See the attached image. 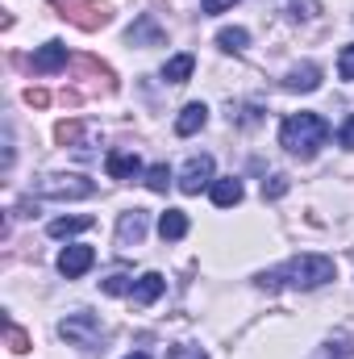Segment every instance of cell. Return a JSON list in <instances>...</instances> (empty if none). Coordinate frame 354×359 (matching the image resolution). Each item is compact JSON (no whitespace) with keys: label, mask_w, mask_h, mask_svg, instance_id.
<instances>
[{"label":"cell","mask_w":354,"mask_h":359,"mask_svg":"<svg viewBox=\"0 0 354 359\" xmlns=\"http://www.w3.org/2000/svg\"><path fill=\"white\" fill-rule=\"evenodd\" d=\"M100 292H104V297H125V292H134V280H129L125 271H108V276L100 280Z\"/></svg>","instance_id":"ffe728a7"},{"label":"cell","mask_w":354,"mask_h":359,"mask_svg":"<svg viewBox=\"0 0 354 359\" xmlns=\"http://www.w3.org/2000/svg\"><path fill=\"white\" fill-rule=\"evenodd\" d=\"M217 46H221L225 55H242V50L250 46V29H242V25H225V29L217 34Z\"/></svg>","instance_id":"2e32d148"},{"label":"cell","mask_w":354,"mask_h":359,"mask_svg":"<svg viewBox=\"0 0 354 359\" xmlns=\"http://www.w3.org/2000/svg\"><path fill=\"white\" fill-rule=\"evenodd\" d=\"M129 42H134V46H142V42H146V46H163V29L155 25V17H142V21L129 29Z\"/></svg>","instance_id":"ac0fdd59"},{"label":"cell","mask_w":354,"mask_h":359,"mask_svg":"<svg viewBox=\"0 0 354 359\" xmlns=\"http://www.w3.org/2000/svg\"><path fill=\"white\" fill-rule=\"evenodd\" d=\"M159 234H163L167 243H179V238L187 234V213H183V209H167V213L159 217Z\"/></svg>","instance_id":"e0dca14e"},{"label":"cell","mask_w":354,"mask_h":359,"mask_svg":"<svg viewBox=\"0 0 354 359\" xmlns=\"http://www.w3.org/2000/svg\"><path fill=\"white\" fill-rule=\"evenodd\" d=\"M171 359H208V355H204L196 343H176V347H171Z\"/></svg>","instance_id":"d4e9b609"},{"label":"cell","mask_w":354,"mask_h":359,"mask_svg":"<svg viewBox=\"0 0 354 359\" xmlns=\"http://www.w3.org/2000/svg\"><path fill=\"white\" fill-rule=\"evenodd\" d=\"M283 88H288V92H313V88H321V67H317V63H296V67L283 76Z\"/></svg>","instance_id":"9c48e42d"},{"label":"cell","mask_w":354,"mask_h":359,"mask_svg":"<svg viewBox=\"0 0 354 359\" xmlns=\"http://www.w3.org/2000/svg\"><path fill=\"white\" fill-rule=\"evenodd\" d=\"M338 142H342L346 151H354V113L342 121V130H338Z\"/></svg>","instance_id":"484cf974"},{"label":"cell","mask_w":354,"mask_h":359,"mask_svg":"<svg viewBox=\"0 0 354 359\" xmlns=\"http://www.w3.org/2000/svg\"><path fill=\"white\" fill-rule=\"evenodd\" d=\"M338 276V264L330 255H292L288 264L259 276L263 288H321Z\"/></svg>","instance_id":"6da1fadb"},{"label":"cell","mask_w":354,"mask_h":359,"mask_svg":"<svg viewBox=\"0 0 354 359\" xmlns=\"http://www.w3.org/2000/svg\"><path fill=\"white\" fill-rule=\"evenodd\" d=\"M313 13H317L313 0H288V17H292V21H304V17H313Z\"/></svg>","instance_id":"603a6c76"},{"label":"cell","mask_w":354,"mask_h":359,"mask_svg":"<svg viewBox=\"0 0 354 359\" xmlns=\"http://www.w3.org/2000/svg\"><path fill=\"white\" fill-rule=\"evenodd\" d=\"M46 230H50V238H71V234L92 230V217H55Z\"/></svg>","instance_id":"d6986e66"},{"label":"cell","mask_w":354,"mask_h":359,"mask_svg":"<svg viewBox=\"0 0 354 359\" xmlns=\"http://www.w3.org/2000/svg\"><path fill=\"white\" fill-rule=\"evenodd\" d=\"M163 292H167V280H163L159 271H146V276L134 280V292H129V297H134V305H155Z\"/></svg>","instance_id":"ba28073f"},{"label":"cell","mask_w":354,"mask_h":359,"mask_svg":"<svg viewBox=\"0 0 354 359\" xmlns=\"http://www.w3.org/2000/svg\"><path fill=\"white\" fill-rule=\"evenodd\" d=\"M38 196H50V201H84L96 192V184L88 176H42L34 184Z\"/></svg>","instance_id":"277c9868"},{"label":"cell","mask_w":354,"mask_h":359,"mask_svg":"<svg viewBox=\"0 0 354 359\" xmlns=\"http://www.w3.org/2000/svg\"><path fill=\"white\" fill-rule=\"evenodd\" d=\"M125 359H150V355L146 351H134V355H125Z\"/></svg>","instance_id":"f1b7e54d"},{"label":"cell","mask_w":354,"mask_h":359,"mask_svg":"<svg viewBox=\"0 0 354 359\" xmlns=\"http://www.w3.org/2000/svg\"><path fill=\"white\" fill-rule=\"evenodd\" d=\"M338 76H342L346 84H354V42L342 46V55H338Z\"/></svg>","instance_id":"7402d4cb"},{"label":"cell","mask_w":354,"mask_h":359,"mask_svg":"<svg viewBox=\"0 0 354 359\" xmlns=\"http://www.w3.org/2000/svg\"><path fill=\"white\" fill-rule=\"evenodd\" d=\"M309 359H354V343H351V334H330L317 351Z\"/></svg>","instance_id":"5bb4252c"},{"label":"cell","mask_w":354,"mask_h":359,"mask_svg":"<svg viewBox=\"0 0 354 359\" xmlns=\"http://www.w3.org/2000/svg\"><path fill=\"white\" fill-rule=\"evenodd\" d=\"M192 72H196V59H192L187 50L163 63V80H167V84H187V80H192Z\"/></svg>","instance_id":"9a60e30c"},{"label":"cell","mask_w":354,"mask_h":359,"mask_svg":"<svg viewBox=\"0 0 354 359\" xmlns=\"http://www.w3.org/2000/svg\"><path fill=\"white\" fill-rule=\"evenodd\" d=\"M200 188H213V155H192L179 172V192L196 196Z\"/></svg>","instance_id":"5b68a950"},{"label":"cell","mask_w":354,"mask_h":359,"mask_svg":"<svg viewBox=\"0 0 354 359\" xmlns=\"http://www.w3.org/2000/svg\"><path fill=\"white\" fill-rule=\"evenodd\" d=\"M330 138V126L321 113H292L283 126H279V147L296 159H313Z\"/></svg>","instance_id":"7a4b0ae2"},{"label":"cell","mask_w":354,"mask_h":359,"mask_svg":"<svg viewBox=\"0 0 354 359\" xmlns=\"http://www.w3.org/2000/svg\"><path fill=\"white\" fill-rule=\"evenodd\" d=\"M4 330H8V347H13V351L21 355V351H25V334H21L17 326H4Z\"/></svg>","instance_id":"4316f807"},{"label":"cell","mask_w":354,"mask_h":359,"mask_svg":"<svg viewBox=\"0 0 354 359\" xmlns=\"http://www.w3.org/2000/svg\"><path fill=\"white\" fill-rule=\"evenodd\" d=\"M229 4H238V0H200V8H204L208 17H213V13H225Z\"/></svg>","instance_id":"83f0119b"},{"label":"cell","mask_w":354,"mask_h":359,"mask_svg":"<svg viewBox=\"0 0 354 359\" xmlns=\"http://www.w3.org/2000/svg\"><path fill=\"white\" fill-rule=\"evenodd\" d=\"M204 121H208V104H200V100H192V104H183L176 117V134L179 138H192L196 130H204Z\"/></svg>","instance_id":"30bf717a"},{"label":"cell","mask_w":354,"mask_h":359,"mask_svg":"<svg viewBox=\"0 0 354 359\" xmlns=\"http://www.w3.org/2000/svg\"><path fill=\"white\" fill-rule=\"evenodd\" d=\"M63 67H67V46H63V42H46V46L34 55V72H42V76L63 72Z\"/></svg>","instance_id":"7c38bea8"},{"label":"cell","mask_w":354,"mask_h":359,"mask_svg":"<svg viewBox=\"0 0 354 359\" xmlns=\"http://www.w3.org/2000/svg\"><path fill=\"white\" fill-rule=\"evenodd\" d=\"M146 188H150V192H167V188H171V168H167V163H155V168L146 172Z\"/></svg>","instance_id":"44dd1931"},{"label":"cell","mask_w":354,"mask_h":359,"mask_svg":"<svg viewBox=\"0 0 354 359\" xmlns=\"http://www.w3.org/2000/svg\"><path fill=\"white\" fill-rule=\"evenodd\" d=\"M104 172H108L113 180H134L138 172H142V159H138L134 151H108Z\"/></svg>","instance_id":"8fae6325"},{"label":"cell","mask_w":354,"mask_h":359,"mask_svg":"<svg viewBox=\"0 0 354 359\" xmlns=\"http://www.w3.org/2000/svg\"><path fill=\"white\" fill-rule=\"evenodd\" d=\"M142 238H146V209L121 213V222H117V243H121V247H138Z\"/></svg>","instance_id":"52a82bcc"},{"label":"cell","mask_w":354,"mask_h":359,"mask_svg":"<svg viewBox=\"0 0 354 359\" xmlns=\"http://www.w3.org/2000/svg\"><path fill=\"white\" fill-rule=\"evenodd\" d=\"M283 192H288V176L263 180V196H267V201H275V196H283Z\"/></svg>","instance_id":"cb8c5ba5"},{"label":"cell","mask_w":354,"mask_h":359,"mask_svg":"<svg viewBox=\"0 0 354 359\" xmlns=\"http://www.w3.org/2000/svg\"><path fill=\"white\" fill-rule=\"evenodd\" d=\"M208 196H213V205L217 209H234L238 201H242V180L225 176V180H213V188H208Z\"/></svg>","instance_id":"4fadbf2b"},{"label":"cell","mask_w":354,"mask_h":359,"mask_svg":"<svg viewBox=\"0 0 354 359\" xmlns=\"http://www.w3.org/2000/svg\"><path fill=\"white\" fill-rule=\"evenodd\" d=\"M92 264H96V251H92V247H84V243H76V247H67V251L59 255V271H63L67 280H80Z\"/></svg>","instance_id":"8992f818"},{"label":"cell","mask_w":354,"mask_h":359,"mask_svg":"<svg viewBox=\"0 0 354 359\" xmlns=\"http://www.w3.org/2000/svg\"><path fill=\"white\" fill-rule=\"evenodd\" d=\"M59 334H63L71 347H80V351H96V347L104 343V326H100V318L88 313V309L67 313V318L59 322Z\"/></svg>","instance_id":"3957f363"}]
</instances>
